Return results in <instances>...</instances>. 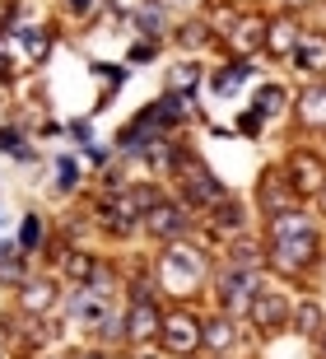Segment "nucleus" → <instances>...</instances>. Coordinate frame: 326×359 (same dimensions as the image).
<instances>
[{
  "label": "nucleus",
  "instance_id": "f257e3e1",
  "mask_svg": "<svg viewBox=\"0 0 326 359\" xmlns=\"http://www.w3.org/2000/svg\"><path fill=\"white\" fill-rule=\"evenodd\" d=\"M271 257L285 271H299L313 262V229L303 224L299 215H280L271 224Z\"/></svg>",
  "mask_w": 326,
  "mask_h": 359
},
{
  "label": "nucleus",
  "instance_id": "f03ea898",
  "mask_svg": "<svg viewBox=\"0 0 326 359\" xmlns=\"http://www.w3.org/2000/svg\"><path fill=\"white\" fill-rule=\"evenodd\" d=\"M144 224L154 229L158 238H177V233H182V224H186V219H182V210H172V205H154V210L144 215Z\"/></svg>",
  "mask_w": 326,
  "mask_h": 359
},
{
  "label": "nucleus",
  "instance_id": "7ed1b4c3",
  "mask_svg": "<svg viewBox=\"0 0 326 359\" xmlns=\"http://www.w3.org/2000/svg\"><path fill=\"white\" fill-rule=\"evenodd\" d=\"M126 332H130V341H154V332H158V313L144 304V299L135 304V313H130V327H126Z\"/></svg>",
  "mask_w": 326,
  "mask_h": 359
},
{
  "label": "nucleus",
  "instance_id": "20e7f679",
  "mask_svg": "<svg viewBox=\"0 0 326 359\" xmlns=\"http://www.w3.org/2000/svg\"><path fill=\"white\" fill-rule=\"evenodd\" d=\"M299 61L313 70V75H322V70H326V38H317V33H313V38H303L299 42Z\"/></svg>",
  "mask_w": 326,
  "mask_h": 359
},
{
  "label": "nucleus",
  "instance_id": "39448f33",
  "mask_svg": "<svg viewBox=\"0 0 326 359\" xmlns=\"http://www.w3.org/2000/svg\"><path fill=\"white\" fill-rule=\"evenodd\" d=\"M163 332H168V346H172V350H191L196 341H201V336H196L201 327H196V322H186V318H172Z\"/></svg>",
  "mask_w": 326,
  "mask_h": 359
},
{
  "label": "nucleus",
  "instance_id": "423d86ee",
  "mask_svg": "<svg viewBox=\"0 0 326 359\" xmlns=\"http://www.w3.org/2000/svg\"><path fill=\"white\" fill-rule=\"evenodd\" d=\"M252 318H257L261 327H280V322H285V299H280V294H261V304L252 308Z\"/></svg>",
  "mask_w": 326,
  "mask_h": 359
},
{
  "label": "nucleus",
  "instance_id": "0eeeda50",
  "mask_svg": "<svg viewBox=\"0 0 326 359\" xmlns=\"http://www.w3.org/2000/svg\"><path fill=\"white\" fill-rule=\"evenodd\" d=\"M303 117L313 121V126H326V89H308V98H303Z\"/></svg>",
  "mask_w": 326,
  "mask_h": 359
},
{
  "label": "nucleus",
  "instance_id": "6e6552de",
  "mask_svg": "<svg viewBox=\"0 0 326 359\" xmlns=\"http://www.w3.org/2000/svg\"><path fill=\"white\" fill-rule=\"evenodd\" d=\"M294 173H299V182L308 177V191H317V182H322V163L317 159H294Z\"/></svg>",
  "mask_w": 326,
  "mask_h": 359
},
{
  "label": "nucleus",
  "instance_id": "1a4fd4ad",
  "mask_svg": "<svg viewBox=\"0 0 326 359\" xmlns=\"http://www.w3.org/2000/svg\"><path fill=\"white\" fill-rule=\"evenodd\" d=\"M317 327H322V313H317L313 304H308V308H299V332H308V336H313Z\"/></svg>",
  "mask_w": 326,
  "mask_h": 359
},
{
  "label": "nucleus",
  "instance_id": "9d476101",
  "mask_svg": "<svg viewBox=\"0 0 326 359\" xmlns=\"http://www.w3.org/2000/svg\"><path fill=\"white\" fill-rule=\"evenodd\" d=\"M238 84H243V70H219V80H215V89H219V93H233L238 89Z\"/></svg>",
  "mask_w": 326,
  "mask_h": 359
},
{
  "label": "nucleus",
  "instance_id": "9b49d317",
  "mask_svg": "<svg viewBox=\"0 0 326 359\" xmlns=\"http://www.w3.org/2000/svg\"><path fill=\"white\" fill-rule=\"evenodd\" d=\"M24 304H28V308H47V304H52V285H42V290H38V285H33V290H28V299H24Z\"/></svg>",
  "mask_w": 326,
  "mask_h": 359
},
{
  "label": "nucleus",
  "instance_id": "f8f14e48",
  "mask_svg": "<svg viewBox=\"0 0 326 359\" xmlns=\"http://www.w3.org/2000/svg\"><path fill=\"white\" fill-rule=\"evenodd\" d=\"M186 84H196V70L177 66V70H172V93H177V89H186Z\"/></svg>",
  "mask_w": 326,
  "mask_h": 359
},
{
  "label": "nucleus",
  "instance_id": "ddd939ff",
  "mask_svg": "<svg viewBox=\"0 0 326 359\" xmlns=\"http://www.w3.org/2000/svg\"><path fill=\"white\" fill-rule=\"evenodd\" d=\"M210 341H215V346H224V341H233V327H224V322H215V327H210Z\"/></svg>",
  "mask_w": 326,
  "mask_h": 359
},
{
  "label": "nucleus",
  "instance_id": "4468645a",
  "mask_svg": "<svg viewBox=\"0 0 326 359\" xmlns=\"http://www.w3.org/2000/svg\"><path fill=\"white\" fill-rule=\"evenodd\" d=\"M289 38H294V33H289V24H280V28H275V38H271V47H275V52H285Z\"/></svg>",
  "mask_w": 326,
  "mask_h": 359
},
{
  "label": "nucleus",
  "instance_id": "2eb2a0df",
  "mask_svg": "<svg viewBox=\"0 0 326 359\" xmlns=\"http://www.w3.org/2000/svg\"><path fill=\"white\" fill-rule=\"evenodd\" d=\"M257 33H261V24H247L243 33H238V47H252V42H257Z\"/></svg>",
  "mask_w": 326,
  "mask_h": 359
},
{
  "label": "nucleus",
  "instance_id": "dca6fc26",
  "mask_svg": "<svg viewBox=\"0 0 326 359\" xmlns=\"http://www.w3.org/2000/svg\"><path fill=\"white\" fill-rule=\"evenodd\" d=\"M24 248H38V219H28V229H24Z\"/></svg>",
  "mask_w": 326,
  "mask_h": 359
},
{
  "label": "nucleus",
  "instance_id": "f3484780",
  "mask_svg": "<svg viewBox=\"0 0 326 359\" xmlns=\"http://www.w3.org/2000/svg\"><path fill=\"white\" fill-rule=\"evenodd\" d=\"M322 359H326V346H322Z\"/></svg>",
  "mask_w": 326,
  "mask_h": 359
}]
</instances>
